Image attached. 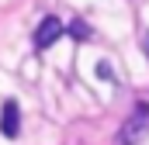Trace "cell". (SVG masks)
Here are the masks:
<instances>
[{
    "instance_id": "obj_5",
    "label": "cell",
    "mask_w": 149,
    "mask_h": 145,
    "mask_svg": "<svg viewBox=\"0 0 149 145\" xmlns=\"http://www.w3.org/2000/svg\"><path fill=\"white\" fill-rule=\"evenodd\" d=\"M142 48H146V55H149V31L142 35Z\"/></svg>"
},
{
    "instance_id": "obj_4",
    "label": "cell",
    "mask_w": 149,
    "mask_h": 145,
    "mask_svg": "<svg viewBox=\"0 0 149 145\" xmlns=\"http://www.w3.org/2000/svg\"><path fill=\"white\" fill-rule=\"evenodd\" d=\"M70 35H73L76 41H87V38H90V28H87L83 21H73V24H70Z\"/></svg>"
},
{
    "instance_id": "obj_1",
    "label": "cell",
    "mask_w": 149,
    "mask_h": 145,
    "mask_svg": "<svg viewBox=\"0 0 149 145\" xmlns=\"http://www.w3.org/2000/svg\"><path fill=\"white\" fill-rule=\"evenodd\" d=\"M146 135H149V104L139 100L135 110L128 114V121L121 124V131H118V145H139Z\"/></svg>"
},
{
    "instance_id": "obj_3",
    "label": "cell",
    "mask_w": 149,
    "mask_h": 145,
    "mask_svg": "<svg viewBox=\"0 0 149 145\" xmlns=\"http://www.w3.org/2000/svg\"><path fill=\"white\" fill-rule=\"evenodd\" d=\"M0 131H3V138H17V131H21V110L14 100H7L0 110Z\"/></svg>"
},
{
    "instance_id": "obj_2",
    "label": "cell",
    "mask_w": 149,
    "mask_h": 145,
    "mask_svg": "<svg viewBox=\"0 0 149 145\" xmlns=\"http://www.w3.org/2000/svg\"><path fill=\"white\" fill-rule=\"evenodd\" d=\"M63 31H66V28H63L59 17H52V14L42 17V24L35 28V48H49V45H56V41L63 38Z\"/></svg>"
}]
</instances>
